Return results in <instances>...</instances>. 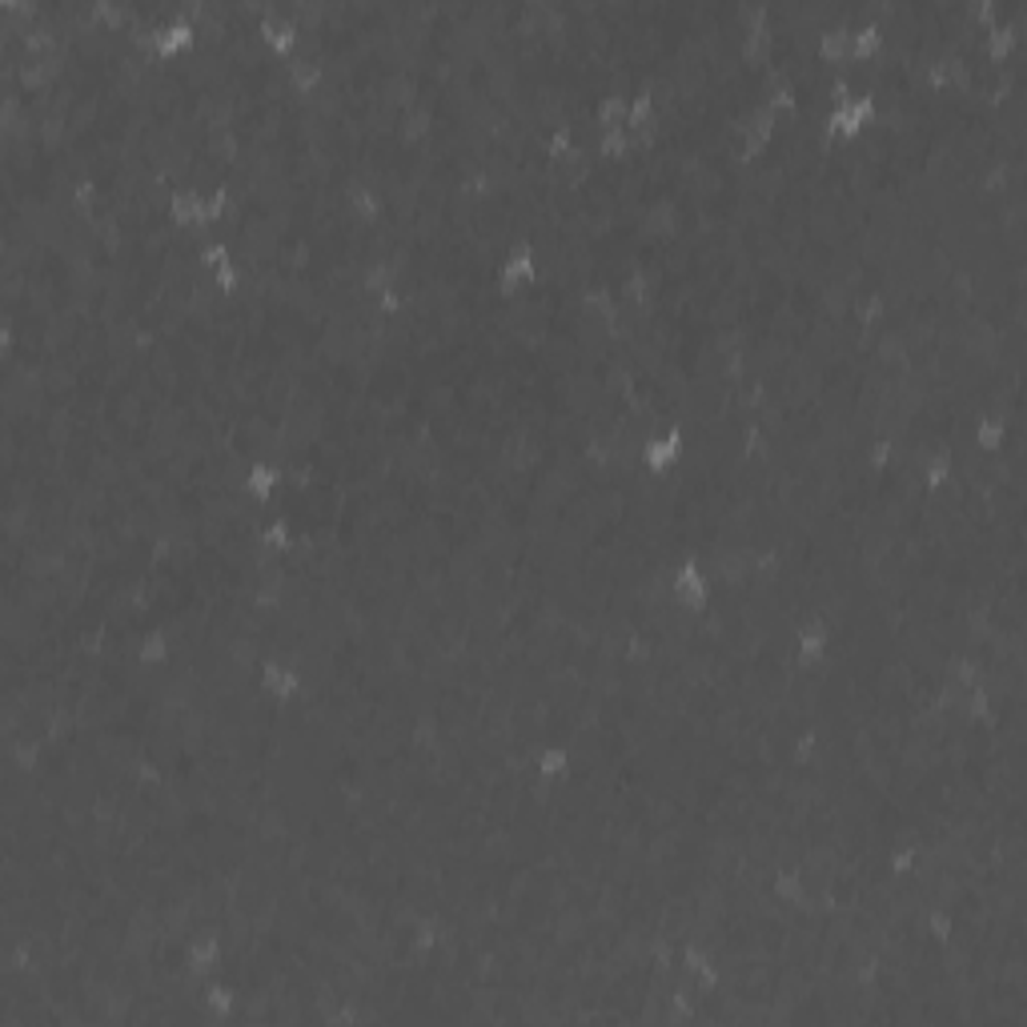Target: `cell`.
Instances as JSON below:
<instances>
[{
	"instance_id": "19",
	"label": "cell",
	"mask_w": 1027,
	"mask_h": 1027,
	"mask_svg": "<svg viewBox=\"0 0 1027 1027\" xmlns=\"http://www.w3.org/2000/svg\"><path fill=\"white\" fill-rule=\"evenodd\" d=\"M960 453L948 450V446H939V450H931L923 462H919V482L928 490H948L951 482H955V474H960Z\"/></svg>"
},
{
	"instance_id": "20",
	"label": "cell",
	"mask_w": 1027,
	"mask_h": 1027,
	"mask_svg": "<svg viewBox=\"0 0 1027 1027\" xmlns=\"http://www.w3.org/2000/svg\"><path fill=\"white\" fill-rule=\"evenodd\" d=\"M654 125H659V100H654L651 89H642L639 85V89L627 97V125H622V129L639 141V137L654 133Z\"/></svg>"
},
{
	"instance_id": "12",
	"label": "cell",
	"mask_w": 1027,
	"mask_h": 1027,
	"mask_svg": "<svg viewBox=\"0 0 1027 1027\" xmlns=\"http://www.w3.org/2000/svg\"><path fill=\"white\" fill-rule=\"evenodd\" d=\"M578 310H582L586 321L614 330L622 321V301H619V293H614V281H595V286H586Z\"/></svg>"
},
{
	"instance_id": "23",
	"label": "cell",
	"mask_w": 1027,
	"mask_h": 1027,
	"mask_svg": "<svg viewBox=\"0 0 1027 1027\" xmlns=\"http://www.w3.org/2000/svg\"><path fill=\"white\" fill-rule=\"evenodd\" d=\"M357 281H362V293H365V298H382L386 289L402 286V281H398V269L389 266V261H370V266H362Z\"/></svg>"
},
{
	"instance_id": "7",
	"label": "cell",
	"mask_w": 1027,
	"mask_h": 1027,
	"mask_svg": "<svg viewBox=\"0 0 1027 1027\" xmlns=\"http://www.w3.org/2000/svg\"><path fill=\"white\" fill-rule=\"evenodd\" d=\"M222 56V53H217ZM342 205H345V217L354 225H382L386 222V213H389V205H386V197H382V189L377 185H370V181H345L342 185Z\"/></svg>"
},
{
	"instance_id": "18",
	"label": "cell",
	"mask_w": 1027,
	"mask_h": 1027,
	"mask_svg": "<svg viewBox=\"0 0 1027 1027\" xmlns=\"http://www.w3.org/2000/svg\"><path fill=\"white\" fill-rule=\"evenodd\" d=\"M570 771H575V751H570V747H563V742L538 747V755H534V774H538L542 783L558 787L570 779Z\"/></svg>"
},
{
	"instance_id": "25",
	"label": "cell",
	"mask_w": 1027,
	"mask_h": 1027,
	"mask_svg": "<svg viewBox=\"0 0 1027 1027\" xmlns=\"http://www.w3.org/2000/svg\"><path fill=\"white\" fill-rule=\"evenodd\" d=\"M257 538H261L266 550L286 554L289 546H293V526H289L286 518H261L257 522Z\"/></svg>"
},
{
	"instance_id": "17",
	"label": "cell",
	"mask_w": 1027,
	"mask_h": 1027,
	"mask_svg": "<svg viewBox=\"0 0 1027 1027\" xmlns=\"http://www.w3.org/2000/svg\"><path fill=\"white\" fill-rule=\"evenodd\" d=\"M281 65H286L289 89L301 93V97H313V93L325 85V68H321L318 56H310L306 49H298V53L289 56V61H281Z\"/></svg>"
},
{
	"instance_id": "21",
	"label": "cell",
	"mask_w": 1027,
	"mask_h": 1027,
	"mask_svg": "<svg viewBox=\"0 0 1027 1027\" xmlns=\"http://www.w3.org/2000/svg\"><path fill=\"white\" fill-rule=\"evenodd\" d=\"M1012 430H1016V421H1007L1004 414H980V418L972 421V450H980V453L1004 450Z\"/></svg>"
},
{
	"instance_id": "10",
	"label": "cell",
	"mask_w": 1027,
	"mask_h": 1027,
	"mask_svg": "<svg viewBox=\"0 0 1027 1027\" xmlns=\"http://www.w3.org/2000/svg\"><path fill=\"white\" fill-rule=\"evenodd\" d=\"M257 33H261V45H266L269 53L277 56V61H289V56L298 53V45H301L298 21H293L289 12L277 9V0H274V9H269L266 17H261V24H257Z\"/></svg>"
},
{
	"instance_id": "8",
	"label": "cell",
	"mask_w": 1027,
	"mask_h": 1027,
	"mask_svg": "<svg viewBox=\"0 0 1027 1027\" xmlns=\"http://www.w3.org/2000/svg\"><path fill=\"white\" fill-rule=\"evenodd\" d=\"M791 651H795V663L806 671H819V666L831 663V627L823 619H806L795 627V639H791Z\"/></svg>"
},
{
	"instance_id": "11",
	"label": "cell",
	"mask_w": 1027,
	"mask_h": 1027,
	"mask_svg": "<svg viewBox=\"0 0 1027 1027\" xmlns=\"http://www.w3.org/2000/svg\"><path fill=\"white\" fill-rule=\"evenodd\" d=\"M233 1012H237V987L222 975L201 983V1016H205V1027H229Z\"/></svg>"
},
{
	"instance_id": "27",
	"label": "cell",
	"mask_w": 1027,
	"mask_h": 1027,
	"mask_svg": "<svg viewBox=\"0 0 1027 1027\" xmlns=\"http://www.w3.org/2000/svg\"><path fill=\"white\" fill-rule=\"evenodd\" d=\"M370 301H374V310L382 313V318H398V313L406 310V289L394 286V289H386L382 298H370Z\"/></svg>"
},
{
	"instance_id": "22",
	"label": "cell",
	"mask_w": 1027,
	"mask_h": 1027,
	"mask_svg": "<svg viewBox=\"0 0 1027 1027\" xmlns=\"http://www.w3.org/2000/svg\"><path fill=\"white\" fill-rule=\"evenodd\" d=\"M627 97L630 93H607V97L598 100L595 113H590L595 133H607V129H622V125H627Z\"/></svg>"
},
{
	"instance_id": "3",
	"label": "cell",
	"mask_w": 1027,
	"mask_h": 1027,
	"mask_svg": "<svg viewBox=\"0 0 1027 1027\" xmlns=\"http://www.w3.org/2000/svg\"><path fill=\"white\" fill-rule=\"evenodd\" d=\"M686 458V434L683 426H666V430H654L642 438L639 446V462L651 478L674 474V466Z\"/></svg>"
},
{
	"instance_id": "5",
	"label": "cell",
	"mask_w": 1027,
	"mask_h": 1027,
	"mask_svg": "<svg viewBox=\"0 0 1027 1027\" xmlns=\"http://www.w3.org/2000/svg\"><path fill=\"white\" fill-rule=\"evenodd\" d=\"M666 590H671V602L678 610H707V602H710L707 566L695 563V558H683V563L671 570V582H666Z\"/></svg>"
},
{
	"instance_id": "9",
	"label": "cell",
	"mask_w": 1027,
	"mask_h": 1027,
	"mask_svg": "<svg viewBox=\"0 0 1027 1027\" xmlns=\"http://www.w3.org/2000/svg\"><path fill=\"white\" fill-rule=\"evenodd\" d=\"M774 133H779V117H774L767 105H759V109L747 113V121H742V129H739V157L742 161H762V157L771 153Z\"/></svg>"
},
{
	"instance_id": "6",
	"label": "cell",
	"mask_w": 1027,
	"mask_h": 1027,
	"mask_svg": "<svg viewBox=\"0 0 1027 1027\" xmlns=\"http://www.w3.org/2000/svg\"><path fill=\"white\" fill-rule=\"evenodd\" d=\"M301 686H306V678L286 659H266V663L257 666V695L266 698V703L286 707V703H293L301 695Z\"/></svg>"
},
{
	"instance_id": "15",
	"label": "cell",
	"mask_w": 1027,
	"mask_h": 1027,
	"mask_svg": "<svg viewBox=\"0 0 1027 1027\" xmlns=\"http://www.w3.org/2000/svg\"><path fill=\"white\" fill-rule=\"evenodd\" d=\"M281 486H286V474H281V466L277 462H254L242 474V498L245 502H254V506L274 502V498L281 494Z\"/></svg>"
},
{
	"instance_id": "24",
	"label": "cell",
	"mask_w": 1027,
	"mask_h": 1027,
	"mask_svg": "<svg viewBox=\"0 0 1027 1027\" xmlns=\"http://www.w3.org/2000/svg\"><path fill=\"white\" fill-rule=\"evenodd\" d=\"M595 153L602 161H627L634 153V137L627 129H607V133H595Z\"/></svg>"
},
{
	"instance_id": "13",
	"label": "cell",
	"mask_w": 1027,
	"mask_h": 1027,
	"mask_svg": "<svg viewBox=\"0 0 1027 1027\" xmlns=\"http://www.w3.org/2000/svg\"><path fill=\"white\" fill-rule=\"evenodd\" d=\"M879 53H884V29H879V17H875V0H871L867 17L851 24V65L867 68V65H875V61H879Z\"/></svg>"
},
{
	"instance_id": "2",
	"label": "cell",
	"mask_w": 1027,
	"mask_h": 1027,
	"mask_svg": "<svg viewBox=\"0 0 1027 1027\" xmlns=\"http://www.w3.org/2000/svg\"><path fill=\"white\" fill-rule=\"evenodd\" d=\"M542 281V257L538 249H534V242H514L506 249V257L498 261V274H494V286L502 298H518V293H526V289H534Z\"/></svg>"
},
{
	"instance_id": "26",
	"label": "cell",
	"mask_w": 1027,
	"mask_h": 1027,
	"mask_svg": "<svg viewBox=\"0 0 1027 1027\" xmlns=\"http://www.w3.org/2000/svg\"><path fill=\"white\" fill-rule=\"evenodd\" d=\"M205 277H210V286L217 289V293H237L242 281H245V274H242L237 261H225L222 269H213V274H205Z\"/></svg>"
},
{
	"instance_id": "1",
	"label": "cell",
	"mask_w": 1027,
	"mask_h": 1027,
	"mask_svg": "<svg viewBox=\"0 0 1027 1027\" xmlns=\"http://www.w3.org/2000/svg\"><path fill=\"white\" fill-rule=\"evenodd\" d=\"M879 125V97H875L871 89V68H867V85L863 89H855L851 97L835 100L827 109V121H823V129H827V137H835V141H859L867 129H875Z\"/></svg>"
},
{
	"instance_id": "16",
	"label": "cell",
	"mask_w": 1027,
	"mask_h": 1027,
	"mask_svg": "<svg viewBox=\"0 0 1027 1027\" xmlns=\"http://www.w3.org/2000/svg\"><path fill=\"white\" fill-rule=\"evenodd\" d=\"M165 217L181 233H197L205 222V193L201 189H173L165 201Z\"/></svg>"
},
{
	"instance_id": "14",
	"label": "cell",
	"mask_w": 1027,
	"mask_h": 1027,
	"mask_svg": "<svg viewBox=\"0 0 1027 1027\" xmlns=\"http://www.w3.org/2000/svg\"><path fill=\"white\" fill-rule=\"evenodd\" d=\"M851 24H855V17H839V21H831L819 29L815 56L823 65H831V68L851 65Z\"/></svg>"
},
{
	"instance_id": "4",
	"label": "cell",
	"mask_w": 1027,
	"mask_h": 1027,
	"mask_svg": "<svg viewBox=\"0 0 1027 1027\" xmlns=\"http://www.w3.org/2000/svg\"><path fill=\"white\" fill-rule=\"evenodd\" d=\"M181 963H185V975H189L193 983H197V992H201V983L213 980V975L222 972V963H225V935H222V931H213V928L197 931V935H193V939L185 943V951H181Z\"/></svg>"
}]
</instances>
